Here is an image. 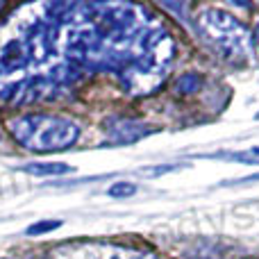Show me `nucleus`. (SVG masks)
I'll list each match as a JSON object with an SVG mask.
<instances>
[{
    "label": "nucleus",
    "instance_id": "obj_1",
    "mask_svg": "<svg viewBox=\"0 0 259 259\" xmlns=\"http://www.w3.org/2000/svg\"><path fill=\"white\" fill-rule=\"evenodd\" d=\"M175 59V41L164 27L146 25L134 44L132 57L121 75L123 87L134 96L152 94L168 75Z\"/></svg>",
    "mask_w": 259,
    "mask_h": 259
},
{
    "label": "nucleus",
    "instance_id": "obj_2",
    "mask_svg": "<svg viewBox=\"0 0 259 259\" xmlns=\"http://www.w3.org/2000/svg\"><path fill=\"white\" fill-rule=\"evenodd\" d=\"M14 141L32 152L66 150L80 137V123L57 114H25L9 123Z\"/></svg>",
    "mask_w": 259,
    "mask_h": 259
},
{
    "label": "nucleus",
    "instance_id": "obj_3",
    "mask_svg": "<svg viewBox=\"0 0 259 259\" xmlns=\"http://www.w3.org/2000/svg\"><path fill=\"white\" fill-rule=\"evenodd\" d=\"M200 36L225 62L241 64L252 50V36L241 21L223 9H202L196 18Z\"/></svg>",
    "mask_w": 259,
    "mask_h": 259
},
{
    "label": "nucleus",
    "instance_id": "obj_4",
    "mask_svg": "<svg viewBox=\"0 0 259 259\" xmlns=\"http://www.w3.org/2000/svg\"><path fill=\"white\" fill-rule=\"evenodd\" d=\"M152 132V127L143 121L127 116H114L105 123V134H107V143L112 146H127V143L141 141Z\"/></svg>",
    "mask_w": 259,
    "mask_h": 259
},
{
    "label": "nucleus",
    "instance_id": "obj_5",
    "mask_svg": "<svg viewBox=\"0 0 259 259\" xmlns=\"http://www.w3.org/2000/svg\"><path fill=\"white\" fill-rule=\"evenodd\" d=\"M73 255H77L80 259H157L150 252H137L123 246H112V243H89Z\"/></svg>",
    "mask_w": 259,
    "mask_h": 259
},
{
    "label": "nucleus",
    "instance_id": "obj_6",
    "mask_svg": "<svg viewBox=\"0 0 259 259\" xmlns=\"http://www.w3.org/2000/svg\"><path fill=\"white\" fill-rule=\"evenodd\" d=\"M21 170L30 175H66V173H73V166L71 164H62V161H34V164H27L23 166Z\"/></svg>",
    "mask_w": 259,
    "mask_h": 259
},
{
    "label": "nucleus",
    "instance_id": "obj_7",
    "mask_svg": "<svg viewBox=\"0 0 259 259\" xmlns=\"http://www.w3.org/2000/svg\"><path fill=\"white\" fill-rule=\"evenodd\" d=\"M200 87H202V77L198 73H182L175 80V91L180 96H193L196 91H200Z\"/></svg>",
    "mask_w": 259,
    "mask_h": 259
},
{
    "label": "nucleus",
    "instance_id": "obj_8",
    "mask_svg": "<svg viewBox=\"0 0 259 259\" xmlns=\"http://www.w3.org/2000/svg\"><path fill=\"white\" fill-rule=\"evenodd\" d=\"M228 159L239 161V164H248V166H259V146L248 148V150H239L228 155Z\"/></svg>",
    "mask_w": 259,
    "mask_h": 259
},
{
    "label": "nucleus",
    "instance_id": "obj_9",
    "mask_svg": "<svg viewBox=\"0 0 259 259\" xmlns=\"http://www.w3.org/2000/svg\"><path fill=\"white\" fill-rule=\"evenodd\" d=\"M139 191V187L134 182H116V184H112L109 187V196L112 198H118V200H125V198L130 196H134V193Z\"/></svg>",
    "mask_w": 259,
    "mask_h": 259
},
{
    "label": "nucleus",
    "instance_id": "obj_10",
    "mask_svg": "<svg viewBox=\"0 0 259 259\" xmlns=\"http://www.w3.org/2000/svg\"><path fill=\"white\" fill-rule=\"evenodd\" d=\"M59 225H62V221H39V223L30 225V228L25 230V234L27 237H36V234H44V232H53Z\"/></svg>",
    "mask_w": 259,
    "mask_h": 259
},
{
    "label": "nucleus",
    "instance_id": "obj_11",
    "mask_svg": "<svg viewBox=\"0 0 259 259\" xmlns=\"http://www.w3.org/2000/svg\"><path fill=\"white\" fill-rule=\"evenodd\" d=\"M252 44L257 46V50H259V21H257V25H255V32H252Z\"/></svg>",
    "mask_w": 259,
    "mask_h": 259
},
{
    "label": "nucleus",
    "instance_id": "obj_12",
    "mask_svg": "<svg viewBox=\"0 0 259 259\" xmlns=\"http://www.w3.org/2000/svg\"><path fill=\"white\" fill-rule=\"evenodd\" d=\"M259 180V175H250V178H243V180H239V182H257Z\"/></svg>",
    "mask_w": 259,
    "mask_h": 259
},
{
    "label": "nucleus",
    "instance_id": "obj_13",
    "mask_svg": "<svg viewBox=\"0 0 259 259\" xmlns=\"http://www.w3.org/2000/svg\"><path fill=\"white\" fill-rule=\"evenodd\" d=\"M3 7H5V5H3V3H0V9H3Z\"/></svg>",
    "mask_w": 259,
    "mask_h": 259
},
{
    "label": "nucleus",
    "instance_id": "obj_14",
    "mask_svg": "<svg viewBox=\"0 0 259 259\" xmlns=\"http://www.w3.org/2000/svg\"><path fill=\"white\" fill-rule=\"evenodd\" d=\"M3 259H7V257H3Z\"/></svg>",
    "mask_w": 259,
    "mask_h": 259
}]
</instances>
